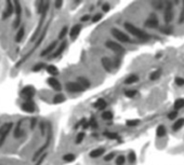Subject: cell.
Returning <instances> with one entry per match:
<instances>
[{
    "label": "cell",
    "mask_w": 184,
    "mask_h": 165,
    "mask_svg": "<svg viewBox=\"0 0 184 165\" xmlns=\"http://www.w3.org/2000/svg\"><path fill=\"white\" fill-rule=\"evenodd\" d=\"M167 135V128L165 127V125H159L156 130V136L159 138L165 137Z\"/></svg>",
    "instance_id": "24"
},
{
    "label": "cell",
    "mask_w": 184,
    "mask_h": 165,
    "mask_svg": "<svg viewBox=\"0 0 184 165\" xmlns=\"http://www.w3.org/2000/svg\"><path fill=\"white\" fill-rule=\"evenodd\" d=\"M65 89L69 93H81L84 91V89L78 82H67L65 84Z\"/></svg>",
    "instance_id": "7"
},
{
    "label": "cell",
    "mask_w": 184,
    "mask_h": 165,
    "mask_svg": "<svg viewBox=\"0 0 184 165\" xmlns=\"http://www.w3.org/2000/svg\"><path fill=\"white\" fill-rule=\"evenodd\" d=\"M139 124H140V120L131 119V120H127V122H126V125L129 127H135L138 126Z\"/></svg>",
    "instance_id": "33"
},
{
    "label": "cell",
    "mask_w": 184,
    "mask_h": 165,
    "mask_svg": "<svg viewBox=\"0 0 184 165\" xmlns=\"http://www.w3.org/2000/svg\"><path fill=\"white\" fill-rule=\"evenodd\" d=\"M14 12V4L13 2H11V1H8L7 2V7H5V10L3 11L2 13V19H7L13 14Z\"/></svg>",
    "instance_id": "13"
},
{
    "label": "cell",
    "mask_w": 184,
    "mask_h": 165,
    "mask_svg": "<svg viewBox=\"0 0 184 165\" xmlns=\"http://www.w3.org/2000/svg\"><path fill=\"white\" fill-rule=\"evenodd\" d=\"M95 108L99 109V110H104L106 108V106H107V103H106L105 99H103V98H99V99L93 104Z\"/></svg>",
    "instance_id": "20"
},
{
    "label": "cell",
    "mask_w": 184,
    "mask_h": 165,
    "mask_svg": "<svg viewBox=\"0 0 184 165\" xmlns=\"http://www.w3.org/2000/svg\"><path fill=\"white\" fill-rule=\"evenodd\" d=\"M124 28H126V30H127L128 33H130L132 36H134L135 38L140 39V40H149L151 38L149 34L145 33L143 29H140L139 27L134 26L131 23H128V22L124 23Z\"/></svg>",
    "instance_id": "1"
},
{
    "label": "cell",
    "mask_w": 184,
    "mask_h": 165,
    "mask_svg": "<svg viewBox=\"0 0 184 165\" xmlns=\"http://www.w3.org/2000/svg\"><path fill=\"white\" fill-rule=\"evenodd\" d=\"M90 19H92L91 15H89V14H84V16H81L80 21L81 22H88V21H90Z\"/></svg>",
    "instance_id": "49"
},
{
    "label": "cell",
    "mask_w": 184,
    "mask_h": 165,
    "mask_svg": "<svg viewBox=\"0 0 184 165\" xmlns=\"http://www.w3.org/2000/svg\"><path fill=\"white\" fill-rule=\"evenodd\" d=\"M47 83L49 84V87H51L52 90L57 91V92H61V91H62V84H61V82H60L57 78H54V77L48 78Z\"/></svg>",
    "instance_id": "11"
},
{
    "label": "cell",
    "mask_w": 184,
    "mask_h": 165,
    "mask_svg": "<svg viewBox=\"0 0 184 165\" xmlns=\"http://www.w3.org/2000/svg\"><path fill=\"white\" fill-rule=\"evenodd\" d=\"M44 17H46V14H42L41 15V19L39 21V23H38V26L37 28H36L35 33H34V35L32 36V38H30V42H34V40H35L36 38L38 37V35H39V33H40L41 30V27H42V23H43V19H44Z\"/></svg>",
    "instance_id": "18"
},
{
    "label": "cell",
    "mask_w": 184,
    "mask_h": 165,
    "mask_svg": "<svg viewBox=\"0 0 184 165\" xmlns=\"http://www.w3.org/2000/svg\"><path fill=\"white\" fill-rule=\"evenodd\" d=\"M160 33L164 34V35L169 36L173 33V28L171 27V26H169V25H166L165 27H162L161 29H160Z\"/></svg>",
    "instance_id": "32"
},
{
    "label": "cell",
    "mask_w": 184,
    "mask_h": 165,
    "mask_svg": "<svg viewBox=\"0 0 184 165\" xmlns=\"http://www.w3.org/2000/svg\"><path fill=\"white\" fill-rule=\"evenodd\" d=\"M43 68H47L46 64H44V63H38V64H36V65L32 68V71H34V72H38V71L42 70Z\"/></svg>",
    "instance_id": "31"
},
{
    "label": "cell",
    "mask_w": 184,
    "mask_h": 165,
    "mask_svg": "<svg viewBox=\"0 0 184 165\" xmlns=\"http://www.w3.org/2000/svg\"><path fill=\"white\" fill-rule=\"evenodd\" d=\"M21 125H22V120L17 122V124L15 126V130H14V137L15 138H20L22 136V134H23V132L21 130Z\"/></svg>",
    "instance_id": "30"
},
{
    "label": "cell",
    "mask_w": 184,
    "mask_h": 165,
    "mask_svg": "<svg viewBox=\"0 0 184 165\" xmlns=\"http://www.w3.org/2000/svg\"><path fill=\"white\" fill-rule=\"evenodd\" d=\"M36 121H37V120H36V118H34V119L32 120V122H30V128H34V127H35V124H36Z\"/></svg>",
    "instance_id": "52"
},
{
    "label": "cell",
    "mask_w": 184,
    "mask_h": 165,
    "mask_svg": "<svg viewBox=\"0 0 184 165\" xmlns=\"http://www.w3.org/2000/svg\"><path fill=\"white\" fill-rule=\"evenodd\" d=\"M102 17H103V15L101 13H97V14H95V15H93V17H92V22L93 23H97V22H100L101 19H102Z\"/></svg>",
    "instance_id": "44"
},
{
    "label": "cell",
    "mask_w": 184,
    "mask_h": 165,
    "mask_svg": "<svg viewBox=\"0 0 184 165\" xmlns=\"http://www.w3.org/2000/svg\"><path fill=\"white\" fill-rule=\"evenodd\" d=\"M66 48H67V42L65 40H63L62 41V43L60 44V46L57 48L55 51H54V53L52 54V58H55V57H57V56H60V55L62 54L63 52L66 50Z\"/></svg>",
    "instance_id": "16"
},
{
    "label": "cell",
    "mask_w": 184,
    "mask_h": 165,
    "mask_svg": "<svg viewBox=\"0 0 184 165\" xmlns=\"http://www.w3.org/2000/svg\"><path fill=\"white\" fill-rule=\"evenodd\" d=\"M174 82L178 87H184V78H181V77H176L174 79Z\"/></svg>",
    "instance_id": "43"
},
{
    "label": "cell",
    "mask_w": 184,
    "mask_h": 165,
    "mask_svg": "<svg viewBox=\"0 0 184 165\" xmlns=\"http://www.w3.org/2000/svg\"><path fill=\"white\" fill-rule=\"evenodd\" d=\"M77 82H78V83L80 84L81 87H84V90L89 89L90 85H91V83H90L89 80H88L87 78H84V77H78V78H77Z\"/></svg>",
    "instance_id": "23"
},
{
    "label": "cell",
    "mask_w": 184,
    "mask_h": 165,
    "mask_svg": "<svg viewBox=\"0 0 184 165\" xmlns=\"http://www.w3.org/2000/svg\"><path fill=\"white\" fill-rule=\"evenodd\" d=\"M13 126V123H7V124L2 125L0 127V147H2V145L5 143V139L8 137L9 132L11 131V127Z\"/></svg>",
    "instance_id": "6"
},
{
    "label": "cell",
    "mask_w": 184,
    "mask_h": 165,
    "mask_svg": "<svg viewBox=\"0 0 184 165\" xmlns=\"http://www.w3.org/2000/svg\"><path fill=\"white\" fill-rule=\"evenodd\" d=\"M65 100H66V97H65V95L62 94V93H59V94H57L53 97L54 104H62V103H64Z\"/></svg>",
    "instance_id": "27"
},
{
    "label": "cell",
    "mask_w": 184,
    "mask_h": 165,
    "mask_svg": "<svg viewBox=\"0 0 184 165\" xmlns=\"http://www.w3.org/2000/svg\"><path fill=\"white\" fill-rule=\"evenodd\" d=\"M128 159H129L130 163H134L135 161H136V155H135V152L134 151H130L129 155H128Z\"/></svg>",
    "instance_id": "42"
},
{
    "label": "cell",
    "mask_w": 184,
    "mask_h": 165,
    "mask_svg": "<svg viewBox=\"0 0 184 165\" xmlns=\"http://www.w3.org/2000/svg\"><path fill=\"white\" fill-rule=\"evenodd\" d=\"M105 46L107 48V49L112 50L114 53H116V54H118V55L124 54V51H126V49H124L121 44H119L118 42L113 41V40H107V41H106Z\"/></svg>",
    "instance_id": "3"
},
{
    "label": "cell",
    "mask_w": 184,
    "mask_h": 165,
    "mask_svg": "<svg viewBox=\"0 0 184 165\" xmlns=\"http://www.w3.org/2000/svg\"><path fill=\"white\" fill-rule=\"evenodd\" d=\"M184 107V98H178V99L174 102V105H173V108L174 110H180Z\"/></svg>",
    "instance_id": "28"
},
{
    "label": "cell",
    "mask_w": 184,
    "mask_h": 165,
    "mask_svg": "<svg viewBox=\"0 0 184 165\" xmlns=\"http://www.w3.org/2000/svg\"><path fill=\"white\" fill-rule=\"evenodd\" d=\"M164 19L166 24H170L173 19V3L171 1H168L165 4V14H164Z\"/></svg>",
    "instance_id": "5"
},
{
    "label": "cell",
    "mask_w": 184,
    "mask_h": 165,
    "mask_svg": "<svg viewBox=\"0 0 184 165\" xmlns=\"http://www.w3.org/2000/svg\"><path fill=\"white\" fill-rule=\"evenodd\" d=\"M84 132L79 133L78 135H77V137H76V143H77V145L80 143L81 141L84 140Z\"/></svg>",
    "instance_id": "45"
},
{
    "label": "cell",
    "mask_w": 184,
    "mask_h": 165,
    "mask_svg": "<svg viewBox=\"0 0 184 165\" xmlns=\"http://www.w3.org/2000/svg\"><path fill=\"white\" fill-rule=\"evenodd\" d=\"M115 163H116V165H124V163H126V157L122 155V154L118 155V157L116 158Z\"/></svg>",
    "instance_id": "37"
},
{
    "label": "cell",
    "mask_w": 184,
    "mask_h": 165,
    "mask_svg": "<svg viewBox=\"0 0 184 165\" xmlns=\"http://www.w3.org/2000/svg\"><path fill=\"white\" fill-rule=\"evenodd\" d=\"M101 64H102L103 68L105 69V71H107V72H109V73L114 71V67H115V65H114L113 60H112L109 57H102Z\"/></svg>",
    "instance_id": "12"
},
{
    "label": "cell",
    "mask_w": 184,
    "mask_h": 165,
    "mask_svg": "<svg viewBox=\"0 0 184 165\" xmlns=\"http://www.w3.org/2000/svg\"><path fill=\"white\" fill-rule=\"evenodd\" d=\"M50 141H51V134H49V136H48V138H47V141L44 143V145H43V146L41 147V148H39V149L37 150V151H36L35 155H34V158H32V160H34V161H35V160H37L38 158L40 157L41 154L43 153V151H44V150H46V149L48 148L49 145H50Z\"/></svg>",
    "instance_id": "15"
},
{
    "label": "cell",
    "mask_w": 184,
    "mask_h": 165,
    "mask_svg": "<svg viewBox=\"0 0 184 165\" xmlns=\"http://www.w3.org/2000/svg\"><path fill=\"white\" fill-rule=\"evenodd\" d=\"M75 159H76V155L74 153H66L63 155V160H64L65 162H73Z\"/></svg>",
    "instance_id": "34"
},
{
    "label": "cell",
    "mask_w": 184,
    "mask_h": 165,
    "mask_svg": "<svg viewBox=\"0 0 184 165\" xmlns=\"http://www.w3.org/2000/svg\"><path fill=\"white\" fill-rule=\"evenodd\" d=\"M105 153V148H97L94 149V150H92L91 152L89 153L90 158H92V159H97V158H100L102 157L103 154Z\"/></svg>",
    "instance_id": "19"
},
{
    "label": "cell",
    "mask_w": 184,
    "mask_h": 165,
    "mask_svg": "<svg viewBox=\"0 0 184 165\" xmlns=\"http://www.w3.org/2000/svg\"><path fill=\"white\" fill-rule=\"evenodd\" d=\"M57 46V41H53V42H51V43H50L48 46H47L46 49H44L42 52H41L40 55H41V56H47V55H49L50 53H52V52H53L54 50H55Z\"/></svg>",
    "instance_id": "17"
},
{
    "label": "cell",
    "mask_w": 184,
    "mask_h": 165,
    "mask_svg": "<svg viewBox=\"0 0 184 165\" xmlns=\"http://www.w3.org/2000/svg\"><path fill=\"white\" fill-rule=\"evenodd\" d=\"M109 9H111V7H109V4L108 3H105V4H103V7H102V10H103V12H108L109 11Z\"/></svg>",
    "instance_id": "50"
},
{
    "label": "cell",
    "mask_w": 184,
    "mask_h": 165,
    "mask_svg": "<svg viewBox=\"0 0 184 165\" xmlns=\"http://www.w3.org/2000/svg\"><path fill=\"white\" fill-rule=\"evenodd\" d=\"M111 33L117 40L122 42V43H129V42H131V40H130V38L128 37L127 34L122 33L121 30L118 29V28H112Z\"/></svg>",
    "instance_id": "4"
},
{
    "label": "cell",
    "mask_w": 184,
    "mask_h": 165,
    "mask_svg": "<svg viewBox=\"0 0 184 165\" xmlns=\"http://www.w3.org/2000/svg\"><path fill=\"white\" fill-rule=\"evenodd\" d=\"M36 104L32 102V100H26L24 103L21 105V109L24 112H27V113H32L36 111Z\"/></svg>",
    "instance_id": "10"
},
{
    "label": "cell",
    "mask_w": 184,
    "mask_h": 165,
    "mask_svg": "<svg viewBox=\"0 0 184 165\" xmlns=\"http://www.w3.org/2000/svg\"><path fill=\"white\" fill-rule=\"evenodd\" d=\"M24 35H25V26L23 25L21 28L19 29V31H17V34H16L15 36V42H21L22 40H23V38H24Z\"/></svg>",
    "instance_id": "25"
},
{
    "label": "cell",
    "mask_w": 184,
    "mask_h": 165,
    "mask_svg": "<svg viewBox=\"0 0 184 165\" xmlns=\"http://www.w3.org/2000/svg\"><path fill=\"white\" fill-rule=\"evenodd\" d=\"M54 6L57 9H61V7L63 6V1H55L54 2Z\"/></svg>",
    "instance_id": "51"
},
{
    "label": "cell",
    "mask_w": 184,
    "mask_h": 165,
    "mask_svg": "<svg viewBox=\"0 0 184 165\" xmlns=\"http://www.w3.org/2000/svg\"><path fill=\"white\" fill-rule=\"evenodd\" d=\"M89 124H90V127H92V128H97V126H99L97 119H95L94 116H91V119L89 120Z\"/></svg>",
    "instance_id": "40"
},
{
    "label": "cell",
    "mask_w": 184,
    "mask_h": 165,
    "mask_svg": "<svg viewBox=\"0 0 184 165\" xmlns=\"http://www.w3.org/2000/svg\"><path fill=\"white\" fill-rule=\"evenodd\" d=\"M115 157H116V153H115V152H109V153H107L105 157H104V160H105L106 162H109V161L114 160Z\"/></svg>",
    "instance_id": "41"
},
{
    "label": "cell",
    "mask_w": 184,
    "mask_h": 165,
    "mask_svg": "<svg viewBox=\"0 0 184 165\" xmlns=\"http://www.w3.org/2000/svg\"><path fill=\"white\" fill-rule=\"evenodd\" d=\"M136 94H138V91H136V90H129V91H126V92H124V95L129 98L134 97Z\"/></svg>",
    "instance_id": "39"
},
{
    "label": "cell",
    "mask_w": 184,
    "mask_h": 165,
    "mask_svg": "<svg viewBox=\"0 0 184 165\" xmlns=\"http://www.w3.org/2000/svg\"><path fill=\"white\" fill-rule=\"evenodd\" d=\"M183 126H184V118H181V119H178L174 123H173L172 131L173 132H179Z\"/></svg>",
    "instance_id": "21"
},
{
    "label": "cell",
    "mask_w": 184,
    "mask_h": 165,
    "mask_svg": "<svg viewBox=\"0 0 184 165\" xmlns=\"http://www.w3.org/2000/svg\"><path fill=\"white\" fill-rule=\"evenodd\" d=\"M144 26L155 29V28H157L159 26V19H158V17L155 14H151V16L146 19L145 23H144Z\"/></svg>",
    "instance_id": "9"
},
{
    "label": "cell",
    "mask_w": 184,
    "mask_h": 165,
    "mask_svg": "<svg viewBox=\"0 0 184 165\" xmlns=\"http://www.w3.org/2000/svg\"><path fill=\"white\" fill-rule=\"evenodd\" d=\"M152 4H153V6H155L154 8L157 9V10H160V9H162V7H165V6H164V3L160 2V1H158V2H152Z\"/></svg>",
    "instance_id": "48"
},
{
    "label": "cell",
    "mask_w": 184,
    "mask_h": 165,
    "mask_svg": "<svg viewBox=\"0 0 184 165\" xmlns=\"http://www.w3.org/2000/svg\"><path fill=\"white\" fill-rule=\"evenodd\" d=\"M81 29H82V26H81V24L74 25L73 27L70 28V30H69V37H70V39H72V40H75V39L79 36Z\"/></svg>",
    "instance_id": "14"
},
{
    "label": "cell",
    "mask_w": 184,
    "mask_h": 165,
    "mask_svg": "<svg viewBox=\"0 0 184 165\" xmlns=\"http://www.w3.org/2000/svg\"><path fill=\"white\" fill-rule=\"evenodd\" d=\"M160 73H161V70L158 69V70L154 71V72L151 73V76H149V79H151L152 81H154V80H157V79L160 77Z\"/></svg>",
    "instance_id": "38"
},
{
    "label": "cell",
    "mask_w": 184,
    "mask_h": 165,
    "mask_svg": "<svg viewBox=\"0 0 184 165\" xmlns=\"http://www.w3.org/2000/svg\"><path fill=\"white\" fill-rule=\"evenodd\" d=\"M139 81V76L138 75H130L128 76V78L124 80V84H127V85H130V84H133L135 82Z\"/></svg>",
    "instance_id": "26"
},
{
    "label": "cell",
    "mask_w": 184,
    "mask_h": 165,
    "mask_svg": "<svg viewBox=\"0 0 184 165\" xmlns=\"http://www.w3.org/2000/svg\"><path fill=\"white\" fill-rule=\"evenodd\" d=\"M36 95V89L35 87H32V85H26L24 87L23 89L21 90V92H20V96L21 98L26 102V100H32V98L35 97Z\"/></svg>",
    "instance_id": "2"
},
{
    "label": "cell",
    "mask_w": 184,
    "mask_h": 165,
    "mask_svg": "<svg viewBox=\"0 0 184 165\" xmlns=\"http://www.w3.org/2000/svg\"><path fill=\"white\" fill-rule=\"evenodd\" d=\"M67 33L69 34V31H68V27H67V26H64V27L61 29V31H60V34H59V39H60V40L64 39L65 36L67 35Z\"/></svg>",
    "instance_id": "35"
},
{
    "label": "cell",
    "mask_w": 184,
    "mask_h": 165,
    "mask_svg": "<svg viewBox=\"0 0 184 165\" xmlns=\"http://www.w3.org/2000/svg\"><path fill=\"white\" fill-rule=\"evenodd\" d=\"M104 136H106L108 139H114V140H119V141L121 140L118 134L113 133V132H104Z\"/></svg>",
    "instance_id": "29"
},
{
    "label": "cell",
    "mask_w": 184,
    "mask_h": 165,
    "mask_svg": "<svg viewBox=\"0 0 184 165\" xmlns=\"http://www.w3.org/2000/svg\"><path fill=\"white\" fill-rule=\"evenodd\" d=\"M178 116V111L176 110H172L170 113L168 114V119L169 120H174Z\"/></svg>",
    "instance_id": "46"
},
{
    "label": "cell",
    "mask_w": 184,
    "mask_h": 165,
    "mask_svg": "<svg viewBox=\"0 0 184 165\" xmlns=\"http://www.w3.org/2000/svg\"><path fill=\"white\" fill-rule=\"evenodd\" d=\"M14 4V11H15V19L13 22V27L14 28H17L21 24V14H22V7H21V3L19 1H14L13 2Z\"/></svg>",
    "instance_id": "8"
},
{
    "label": "cell",
    "mask_w": 184,
    "mask_h": 165,
    "mask_svg": "<svg viewBox=\"0 0 184 165\" xmlns=\"http://www.w3.org/2000/svg\"><path fill=\"white\" fill-rule=\"evenodd\" d=\"M46 70H47V72H48L49 75H51V76L54 77V78H55V76H59V73H60L57 67V66H54V65H48V66H47V68H46Z\"/></svg>",
    "instance_id": "22"
},
{
    "label": "cell",
    "mask_w": 184,
    "mask_h": 165,
    "mask_svg": "<svg viewBox=\"0 0 184 165\" xmlns=\"http://www.w3.org/2000/svg\"><path fill=\"white\" fill-rule=\"evenodd\" d=\"M184 23V2H183V9H182L180 16H179V24H183Z\"/></svg>",
    "instance_id": "47"
},
{
    "label": "cell",
    "mask_w": 184,
    "mask_h": 165,
    "mask_svg": "<svg viewBox=\"0 0 184 165\" xmlns=\"http://www.w3.org/2000/svg\"><path fill=\"white\" fill-rule=\"evenodd\" d=\"M113 118H114V114L112 111L106 110L102 113V119H104V120H112Z\"/></svg>",
    "instance_id": "36"
}]
</instances>
